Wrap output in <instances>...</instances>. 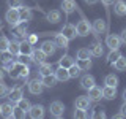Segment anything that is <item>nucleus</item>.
Instances as JSON below:
<instances>
[{"label": "nucleus", "instance_id": "nucleus-18", "mask_svg": "<svg viewBox=\"0 0 126 119\" xmlns=\"http://www.w3.org/2000/svg\"><path fill=\"white\" fill-rule=\"evenodd\" d=\"M24 97V94H22V89L21 87H14V89H10V94H8V98H10L13 103L16 102H19L21 98Z\"/></svg>", "mask_w": 126, "mask_h": 119}, {"label": "nucleus", "instance_id": "nucleus-21", "mask_svg": "<svg viewBox=\"0 0 126 119\" xmlns=\"http://www.w3.org/2000/svg\"><path fill=\"white\" fill-rule=\"evenodd\" d=\"M62 8H63V11H65L66 14H71L77 8V5H76L74 0H63V2H62Z\"/></svg>", "mask_w": 126, "mask_h": 119}, {"label": "nucleus", "instance_id": "nucleus-39", "mask_svg": "<svg viewBox=\"0 0 126 119\" xmlns=\"http://www.w3.org/2000/svg\"><path fill=\"white\" fill-rule=\"evenodd\" d=\"M8 94H10V87H8L6 84H3V83L0 81V98L8 97Z\"/></svg>", "mask_w": 126, "mask_h": 119}, {"label": "nucleus", "instance_id": "nucleus-35", "mask_svg": "<svg viewBox=\"0 0 126 119\" xmlns=\"http://www.w3.org/2000/svg\"><path fill=\"white\" fill-rule=\"evenodd\" d=\"M8 53H10L11 56H19V41H10Z\"/></svg>", "mask_w": 126, "mask_h": 119}, {"label": "nucleus", "instance_id": "nucleus-26", "mask_svg": "<svg viewBox=\"0 0 126 119\" xmlns=\"http://www.w3.org/2000/svg\"><path fill=\"white\" fill-rule=\"evenodd\" d=\"M46 18H47V21H49V22L57 24L62 19V14H60V11H58V10H52V11H49V13H47Z\"/></svg>", "mask_w": 126, "mask_h": 119}, {"label": "nucleus", "instance_id": "nucleus-15", "mask_svg": "<svg viewBox=\"0 0 126 119\" xmlns=\"http://www.w3.org/2000/svg\"><path fill=\"white\" fill-rule=\"evenodd\" d=\"M46 57H47V56L43 53L41 48H39V49H33V53H32V56H30V60L35 62V63H43Z\"/></svg>", "mask_w": 126, "mask_h": 119}, {"label": "nucleus", "instance_id": "nucleus-46", "mask_svg": "<svg viewBox=\"0 0 126 119\" xmlns=\"http://www.w3.org/2000/svg\"><path fill=\"white\" fill-rule=\"evenodd\" d=\"M120 38H121V43H126V29L121 32V35H120Z\"/></svg>", "mask_w": 126, "mask_h": 119}, {"label": "nucleus", "instance_id": "nucleus-42", "mask_svg": "<svg viewBox=\"0 0 126 119\" xmlns=\"http://www.w3.org/2000/svg\"><path fill=\"white\" fill-rule=\"evenodd\" d=\"M74 118H77V119H84V118H87V110L76 108V111H74Z\"/></svg>", "mask_w": 126, "mask_h": 119}, {"label": "nucleus", "instance_id": "nucleus-10", "mask_svg": "<svg viewBox=\"0 0 126 119\" xmlns=\"http://www.w3.org/2000/svg\"><path fill=\"white\" fill-rule=\"evenodd\" d=\"M55 49H57V45H55V41H50V40H46V41H43L41 51H43L46 56H54V54H55Z\"/></svg>", "mask_w": 126, "mask_h": 119}, {"label": "nucleus", "instance_id": "nucleus-13", "mask_svg": "<svg viewBox=\"0 0 126 119\" xmlns=\"http://www.w3.org/2000/svg\"><path fill=\"white\" fill-rule=\"evenodd\" d=\"M117 97V87L113 86H107L102 87V98H107V100H113Z\"/></svg>", "mask_w": 126, "mask_h": 119}, {"label": "nucleus", "instance_id": "nucleus-51", "mask_svg": "<svg viewBox=\"0 0 126 119\" xmlns=\"http://www.w3.org/2000/svg\"><path fill=\"white\" fill-rule=\"evenodd\" d=\"M0 29H2V21H0Z\"/></svg>", "mask_w": 126, "mask_h": 119}, {"label": "nucleus", "instance_id": "nucleus-36", "mask_svg": "<svg viewBox=\"0 0 126 119\" xmlns=\"http://www.w3.org/2000/svg\"><path fill=\"white\" fill-rule=\"evenodd\" d=\"M120 56H121V53L118 49H110V53L107 54V62L109 63H113L118 57H120Z\"/></svg>", "mask_w": 126, "mask_h": 119}, {"label": "nucleus", "instance_id": "nucleus-48", "mask_svg": "<svg viewBox=\"0 0 126 119\" xmlns=\"http://www.w3.org/2000/svg\"><path fill=\"white\" fill-rule=\"evenodd\" d=\"M102 2V5H106V6H109V5H112L113 2H115V0H101Z\"/></svg>", "mask_w": 126, "mask_h": 119}, {"label": "nucleus", "instance_id": "nucleus-41", "mask_svg": "<svg viewBox=\"0 0 126 119\" xmlns=\"http://www.w3.org/2000/svg\"><path fill=\"white\" fill-rule=\"evenodd\" d=\"M6 3L10 8H19L24 5V0H6Z\"/></svg>", "mask_w": 126, "mask_h": 119}, {"label": "nucleus", "instance_id": "nucleus-11", "mask_svg": "<svg viewBox=\"0 0 126 119\" xmlns=\"http://www.w3.org/2000/svg\"><path fill=\"white\" fill-rule=\"evenodd\" d=\"M88 98L92 102L101 100V98H102V89L99 86H96V84H94L93 87H90V89H88Z\"/></svg>", "mask_w": 126, "mask_h": 119}, {"label": "nucleus", "instance_id": "nucleus-20", "mask_svg": "<svg viewBox=\"0 0 126 119\" xmlns=\"http://www.w3.org/2000/svg\"><path fill=\"white\" fill-rule=\"evenodd\" d=\"M90 103H92V100L88 98V95L87 97H77L76 98V103H74V106L76 108H82V110H88V106H90Z\"/></svg>", "mask_w": 126, "mask_h": 119}, {"label": "nucleus", "instance_id": "nucleus-44", "mask_svg": "<svg viewBox=\"0 0 126 119\" xmlns=\"http://www.w3.org/2000/svg\"><path fill=\"white\" fill-rule=\"evenodd\" d=\"M27 40H29L32 45H35V43H36V40H38V37H36V35H30V37L27 38Z\"/></svg>", "mask_w": 126, "mask_h": 119}, {"label": "nucleus", "instance_id": "nucleus-32", "mask_svg": "<svg viewBox=\"0 0 126 119\" xmlns=\"http://www.w3.org/2000/svg\"><path fill=\"white\" fill-rule=\"evenodd\" d=\"M90 51H92V56H94V57H101L102 53H104L101 43H93V46L90 48Z\"/></svg>", "mask_w": 126, "mask_h": 119}, {"label": "nucleus", "instance_id": "nucleus-45", "mask_svg": "<svg viewBox=\"0 0 126 119\" xmlns=\"http://www.w3.org/2000/svg\"><path fill=\"white\" fill-rule=\"evenodd\" d=\"M120 113L123 114V118H126V102L121 105V108H120Z\"/></svg>", "mask_w": 126, "mask_h": 119}, {"label": "nucleus", "instance_id": "nucleus-2", "mask_svg": "<svg viewBox=\"0 0 126 119\" xmlns=\"http://www.w3.org/2000/svg\"><path fill=\"white\" fill-rule=\"evenodd\" d=\"M76 32H77L79 37H87L92 32V24L88 21H85V19H82V21H79L76 24Z\"/></svg>", "mask_w": 126, "mask_h": 119}, {"label": "nucleus", "instance_id": "nucleus-34", "mask_svg": "<svg viewBox=\"0 0 126 119\" xmlns=\"http://www.w3.org/2000/svg\"><path fill=\"white\" fill-rule=\"evenodd\" d=\"M104 83L107 86H113V87H117L118 86V76L117 75H107V76H106V79H104Z\"/></svg>", "mask_w": 126, "mask_h": 119}, {"label": "nucleus", "instance_id": "nucleus-19", "mask_svg": "<svg viewBox=\"0 0 126 119\" xmlns=\"http://www.w3.org/2000/svg\"><path fill=\"white\" fill-rule=\"evenodd\" d=\"M80 86H82V89L88 90L90 87L94 86V78L92 76V75H84V76L80 78Z\"/></svg>", "mask_w": 126, "mask_h": 119}, {"label": "nucleus", "instance_id": "nucleus-25", "mask_svg": "<svg viewBox=\"0 0 126 119\" xmlns=\"http://www.w3.org/2000/svg\"><path fill=\"white\" fill-rule=\"evenodd\" d=\"M92 30L96 32V33H104V30H106V22L102 21V19H96V21L93 22V26H92Z\"/></svg>", "mask_w": 126, "mask_h": 119}, {"label": "nucleus", "instance_id": "nucleus-47", "mask_svg": "<svg viewBox=\"0 0 126 119\" xmlns=\"http://www.w3.org/2000/svg\"><path fill=\"white\" fill-rule=\"evenodd\" d=\"M5 78V67H0V81Z\"/></svg>", "mask_w": 126, "mask_h": 119}, {"label": "nucleus", "instance_id": "nucleus-22", "mask_svg": "<svg viewBox=\"0 0 126 119\" xmlns=\"http://www.w3.org/2000/svg\"><path fill=\"white\" fill-rule=\"evenodd\" d=\"M54 41H55V45H57V48H68V43H69V40L65 37V35L62 33H57L55 35V38H54Z\"/></svg>", "mask_w": 126, "mask_h": 119}, {"label": "nucleus", "instance_id": "nucleus-23", "mask_svg": "<svg viewBox=\"0 0 126 119\" xmlns=\"http://www.w3.org/2000/svg\"><path fill=\"white\" fill-rule=\"evenodd\" d=\"M41 81H43V84H44V87H54L55 84H57V78H55V75H54V73L43 76Z\"/></svg>", "mask_w": 126, "mask_h": 119}, {"label": "nucleus", "instance_id": "nucleus-12", "mask_svg": "<svg viewBox=\"0 0 126 119\" xmlns=\"http://www.w3.org/2000/svg\"><path fill=\"white\" fill-rule=\"evenodd\" d=\"M62 33L65 35L66 38L69 40H74L76 38V35H77V32H76V26H73V24H66V26H63V29H62Z\"/></svg>", "mask_w": 126, "mask_h": 119}, {"label": "nucleus", "instance_id": "nucleus-5", "mask_svg": "<svg viewBox=\"0 0 126 119\" xmlns=\"http://www.w3.org/2000/svg\"><path fill=\"white\" fill-rule=\"evenodd\" d=\"M32 53H33V45L29 40L24 38V41H19V54L25 56V57H30Z\"/></svg>", "mask_w": 126, "mask_h": 119}, {"label": "nucleus", "instance_id": "nucleus-24", "mask_svg": "<svg viewBox=\"0 0 126 119\" xmlns=\"http://www.w3.org/2000/svg\"><path fill=\"white\" fill-rule=\"evenodd\" d=\"M74 63H76V62H74V59L71 57V56L66 54V56H63L60 60H58V67H63V68H69V67H71V65H74Z\"/></svg>", "mask_w": 126, "mask_h": 119}, {"label": "nucleus", "instance_id": "nucleus-27", "mask_svg": "<svg viewBox=\"0 0 126 119\" xmlns=\"http://www.w3.org/2000/svg\"><path fill=\"white\" fill-rule=\"evenodd\" d=\"M113 68L118 71H125L126 70V57L125 56H120L115 62H113Z\"/></svg>", "mask_w": 126, "mask_h": 119}, {"label": "nucleus", "instance_id": "nucleus-16", "mask_svg": "<svg viewBox=\"0 0 126 119\" xmlns=\"http://www.w3.org/2000/svg\"><path fill=\"white\" fill-rule=\"evenodd\" d=\"M19 16H21V22H27V21H32L33 13L27 6H19Z\"/></svg>", "mask_w": 126, "mask_h": 119}, {"label": "nucleus", "instance_id": "nucleus-9", "mask_svg": "<svg viewBox=\"0 0 126 119\" xmlns=\"http://www.w3.org/2000/svg\"><path fill=\"white\" fill-rule=\"evenodd\" d=\"M0 114L5 119L14 118V106L11 105V103H3V105H0Z\"/></svg>", "mask_w": 126, "mask_h": 119}, {"label": "nucleus", "instance_id": "nucleus-1", "mask_svg": "<svg viewBox=\"0 0 126 119\" xmlns=\"http://www.w3.org/2000/svg\"><path fill=\"white\" fill-rule=\"evenodd\" d=\"M6 22L10 24L11 27H16L19 22H21V16H19V8H10L5 14Z\"/></svg>", "mask_w": 126, "mask_h": 119}, {"label": "nucleus", "instance_id": "nucleus-43", "mask_svg": "<svg viewBox=\"0 0 126 119\" xmlns=\"http://www.w3.org/2000/svg\"><path fill=\"white\" fill-rule=\"evenodd\" d=\"M29 75H30V68L27 65H24V68L21 71V78H29Z\"/></svg>", "mask_w": 126, "mask_h": 119}, {"label": "nucleus", "instance_id": "nucleus-33", "mask_svg": "<svg viewBox=\"0 0 126 119\" xmlns=\"http://www.w3.org/2000/svg\"><path fill=\"white\" fill-rule=\"evenodd\" d=\"M90 57H92V51L88 48H80L76 56V59H90Z\"/></svg>", "mask_w": 126, "mask_h": 119}, {"label": "nucleus", "instance_id": "nucleus-14", "mask_svg": "<svg viewBox=\"0 0 126 119\" xmlns=\"http://www.w3.org/2000/svg\"><path fill=\"white\" fill-rule=\"evenodd\" d=\"M54 75H55V78H57V81H68L69 79V71L68 68H63V67H58L57 70L54 71Z\"/></svg>", "mask_w": 126, "mask_h": 119}, {"label": "nucleus", "instance_id": "nucleus-29", "mask_svg": "<svg viewBox=\"0 0 126 119\" xmlns=\"http://www.w3.org/2000/svg\"><path fill=\"white\" fill-rule=\"evenodd\" d=\"M76 65L82 71H85V70H90V68H92V60H90V59H77Z\"/></svg>", "mask_w": 126, "mask_h": 119}, {"label": "nucleus", "instance_id": "nucleus-28", "mask_svg": "<svg viewBox=\"0 0 126 119\" xmlns=\"http://www.w3.org/2000/svg\"><path fill=\"white\" fill-rule=\"evenodd\" d=\"M30 102L29 100H27V98H21V100H19V102H16V108H17V110H22L24 111V113H29V110H30Z\"/></svg>", "mask_w": 126, "mask_h": 119}, {"label": "nucleus", "instance_id": "nucleus-6", "mask_svg": "<svg viewBox=\"0 0 126 119\" xmlns=\"http://www.w3.org/2000/svg\"><path fill=\"white\" fill-rule=\"evenodd\" d=\"M29 116L32 119H41L44 116V106L43 105H32L29 110Z\"/></svg>", "mask_w": 126, "mask_h": 119}, {"label": "nucleus", "instance_id": "nucleus-37", "mask_svg": "<svg viewBox=\"0 0 126 119\" xmlns=\"http://www.w3.org/2000/svg\"><path fill=\"white\" fill-rule=\"evenodd\" d=\"M8 46H10V40L6 37H0V53H8Z\"/></svg>", "mask_w": 126, "mask_h": 119}, {"label": "nucleus", "instance_id": "nucleus-3", "mask_svg": "<svg viewBox=\"0 0 126 119\" xmlns=\"http://www.w3.org/2000/svg\"><path fill=\"white\" fill-rule=\"evenodd\" d=\"M50 114H52L54 118H63V114H65V105H63L62 102H58V100H55L50 103Z\"/></svg>", "mask_w": 126, "mask_h": 119}, {"label": "nucleus", "instance_id": "nucleus-17", "mask_svg": "<svg viewBox=\"0 0 126 119\" xmlns=\"http://www.w3.org/2000/svg\"><path fill=\"white\" fill-rule=\"evenodd\" d=\"M113 11H115L117 16H126V2L125 0H115Z\"/></svg>", "mask_w": 126, "mask_h": 119}, {"label": "nucleus", "instance_id": "nucleus-30", "mask_svg": "<svg viewBox=\"0 0 126 119\" xmlns=\"http://www.w3.org/2000/svg\"><path fill=\"white\" fill-rule=\"evenodd\" d=\"M39 75L41 76H46V75H50V73H54L52 71V65L50 63H46V62H43V63H39Z\"/></svg>", "mask_w": 126, "mask_h": 119}, {"label": "nucleus", "instance_id": "nucleus-7", "mask_svg": "<svg viewBox=\"0 0 126 119\" xmlns=\"http://www.w3.org/2000/svg\"><path fill=\"white\" fill-rule=\"evenodd\" d=\"M106 45H107L110 49H118V48L121 46V38L118 37V35L110 33V35H107V38H106Z\"/></svg>", "mask_w": 126, "mask_h": 119}, {"label": "nucleus", "instance_id": "nucleus-31", "mask_svg": "<svg viewBox=\"0 0 126 119\" xmlns=\"http://www.w3.org/2000/svg\"><path fill=\"white\" fill-rule=\"evenodd\" d=\"M16 35H19L22 38L27 37V22H19L16 26Z\"/></svg>", "mask_w": 126, "mask_h": 119}, {"label": "nucleus", "instance_id": "nucleus-8", "mask_svg": "<svg viewBox=\"0 0 126 119\" xmlns=\"http://www.w3.org/2000/svg\"><path fill=\"white\" fill-rule=\"evenodd\" d=\"M24 65H25V63L21 62V60L14 62V63H13V67H11V68L8 70V71H10V76L13 78V79L21 78V71H22V68H24Z\"/></svg>", "mask_w": 126, "mask_h": 119}, {"label": "nucleus", "instance_id": "nucleus-40", "mask_svg": "<svg viewBox=\"0 0 126 119\" xmlns=\"http://www.w3.org/2000/svg\"><path fill=\"white\" fill-rule=\"evenodd\" d=\"M93 118H106V113H104V108L102 106H96L93 111V114H92Z\"/></svg>", "mask_w": 126, "mask_h": 119}, {"label": "nucleus", "instance_id": "nucleus-50", "mask_svg": "<svg viewBox=\"0 0 126 119\" xmlns=\"http://www.w3.org/2000/svg\"><path fill=\"white\" fill-rule=\"evenodd\" d=\"M123 100H125V102H126V89H125V90H123Z\"/></svg>", "mask_w": 126, "mask_h": 119}, {"label": "nucleus", "instance_id": "nucleus-38", "mask_svg": "<svg viewBox=\"0 0 126 119\" xmlns=\"http://www.w3.org/2000/svg\"><path fill=\"white\" fill-rule=\"evenodd\" d=\"M68 71H69V78H77L79 75H80V68H79V67L76 65V63H74V65H71L69 68H68Z\"/></svg>", "mask_w": 126, "mask_h": 119}, {"label": "nucleus", "instance_id": "nucleus-49", "mask_svg": "<svg viewBox=\"0 0 126 119\" xmlns=\"http://www.w3.org/2000/svg\"><path fill=\"white\" fill-rule=\"evenodd\" d=\"M98 0H85V3H88V5H93V3H96Z\"/></svg>", "mask_w": 126, "mask_h": 119}, {"label": "nucleus", "instance_id": "nucleus-4", "mask_svg": "<svg viewBox=\"0 0 126 119\" xmlns=\"http://www.w3.org/2000/svg\"><path fill=\"white\" fill-rule=\"evenodd\" d=\"M43 87H44V84H43V81L38 79V78L29 81V90H30V94H33V95H39L43 92Z\"/></svg>", "mask_w": 126, "mask_h": 119}]
</instances>
